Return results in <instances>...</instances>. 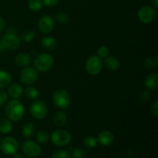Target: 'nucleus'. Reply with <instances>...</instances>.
<instances>
[{"instance_id":"41","label":"nucleus","mask_w":158,"mask_h":158,"mask_svg":"<svg viewBox=\"0 0 158 158\" xmlns=\"http://www.w3.org/2000/svg\"><path fill=\"white\" fill-rule=\"evenodd\" d=\"M0 142H1V137H0Z\"/></svg>"},{"instance_id":"19","label":"nucleus","mask_w":158,"mask_h":158,"mask_svg":"<svg viewBox=\"0 0 158 158\" xmlns=\"http://www.w3.org/2000/svg\"><path fill=\"white\" fill-rule=\"evenodd\" d=\"M53 122L56 126L61 127L66 125L67 122V116L63 111H58L53 117Z\"/></svg>"},{"instance_id":"2","label":"nucleus","mask_w":158,"mask_h":158,"mask_svg":"<svg viewBox=\"0 0 158 158\" xmlns=\"http://www.w3.org/2000/svg\"><path fill=\"white\" fill-rule=\"evenodd\" d=\"M54 59L48 53H42L37 56L34 60V66L37 71L45 73L53 66Z\"/></svg>"},{"instance_id":"20","label":"nucleus","mask_w":158,"mask_h":158,"mask_svg":"<svg viewBox=\"0 0 158 158\" xmlns=\"http://www.w3.org/2000/svg\"><path fill=\"white\" fill-rule=\"evenodd\" d=\"M13 125L9 120L5 118L0 119V133L3 134H8L12 132Z\"/></svg>"},{"instance_id":"3","label":"nucleus","mask_w":158,"mask_h":158,"mask_svg":"<svg viewBox=\"0 0 158 158\" xmlns=\"http://www.w3.org/2000/svg\"><path fill=\"white\" fill-rule=\"evenodd\" d=\"M52 102L53 104L59 109H66L70 104V95L66 89H58L53 93Z\"/></svg>"},{"instance_id":"40","label":"nucleus","mask_w":158,"mask_h":158,"mask_svg":"<svg viewBox=\"0 0 158 158\" xmlns=\"http://www.w3.org/2000/svg\"><path fill=\"white\" fill-rule=\"evenodd\" d=\"M5 49H6V47H5L4 44L2 43V40L0 41V51H4Z\"/></svg>"},{"instance_id":"26","label":"nucleus","mask_w":158,"mask_h":158,"mask_svg":"<svg viewBox=\"0 0 158 158\" xmlns=\"http://www.w3.org/2000/svg\"><path fill=\"white\" fill-rule=\"evenodd\" d=\"M49 138V134L45 131H40L36 134V140L40 143H46Z\"/></svg>"},{"instance_id":"6","label":"nucleus","mask_w":158,"mask_h":158,"mask_svg":"<svg viewBox=\"0 0 158 158\" xmlns=\"http://www.w3.org/2000/svg\"><path fill=\"white\" fill-rule=\"evenodd\" d=\"M19 78L23 84L29 86L36 81L38 79V73L35 68L26 66L20 73Z\"/></svg>"},{"instance_id":"22","label":"nucleus","mask_w":158,"mask_h":158,"mask_svg":"<svg viewBox=\"0 0 158 158\" xmlns=\"http://www.w3.org/2000/svg\"><path fill=\"white\" fill-rule=\"evenodd\" d=\"M35 126L32 123H27L23 126L22 133H23V135L26 138H29V137H32L33 136L34 133H35Z\"/></svg>"},{"instance_id":"38","label":"nucleus","mask_w":158,"mask_h":158,"mask_svg":"<svg viewBox=\"0 0 158 158\" xmlns=\"http://www.w3.org/2000/svg\"><path fill=\"white\" fill-rule=\"evenodd\" d=\"M13 158H24V156H23V154L21 153H15L13 154Z\"/></svg>"},{"instance_id":"8","label":"nucleus","mask_w":158,"mask_h":158,"mask_svg":"<svg viewBox=\"0 0 158 158\" xmlns=\"http://www.w3.org/2000/svg\"><path fill=\"white\" fill-rule=\"evenodd\" d=\"M0 149L6 155H13L19 149L18 141L13 137H6L0 142Z\"/></svg>"},{"instance_id":"18","label":"nucleus","mask_w":158,"mask_h":158,"mask_svg":"<svg viewBox=\"0 0 158 158\" xmlns=\"http://www.w3.org/2000/svg\"><path fill=\"white\" fill-rule=\"evenodd\" d=\"M12 82V76L6 70H0V89L8 87Z\"/></svg>"},{"instance_id":"12","label":"nucleus","mask_w":158,"mask_h":158,"mask_svg":"<svg viewBox=\"0 0 158 158\" xmlns=\"http://www.w3.org/2000/svg\"><path fill=\"white\" fill-rule=\"evenodd\" d=\"M2 42L4 44L6 49H10V50H16L21 45L20 39L16 35H15L14 33H11V32L6 34L2 37Z\"/></svg>"},{"instance_id":"35","label":"nucleus","mask_w":158,"mask_h":158,"mask_svg":"<svg viewBox=\"0 0 158 158\" xmlns=\"http://www.w3.org/2000/svg\"><path fill=\"white\" fill-rule=\"evenodd\" d=\"M59 2V0H43V6L47 7H54Z\"/></svg>"},{"instance_id":"39","label":"nucleus","mask_w":158,"mask_h":158,"mask_svg":"<svg viewBox=\"0 0 158 158\" xmlns=\"http://www.w3.org/2000/svg\"><path fill=\"white\" fill-rule=\"evenodd\" d=\"M152 5L153 6L152 7L155 8V9H157L158 7V0H153L152 1Z\"/></svg>"},{"instance_id":"11","label":"nucleus","mask_w":158,"mask_h":158,"mask_svg":"<svg viewBox=\"0 0 158 158\" xmlns=\"http://www.w3.org/2000/svg\"><path fill=\"white\" fill-rule=\"evenodd\" d=\"M54 26H55V21H54L53 18L50 15H43L39 20V30L42 34H44V35L49 34L53 30Z\"/></svg>"},{"instance_id":"21","label":"nucleus","mask_w":158,"mask_h":158,"mask_svg":"<svg viewBox=\"0 0 158 158\" xmlns=\"http://www.w3.org/2000/svg\"><path fill=\"white\" fill-rule=\"evenodd\" d=\"M41 44L46 49H53L56 46V40L52 36H45L42 39Z\"/></svg>"},{"instance_id":"23","label":"nucleus","mask_w":158,"mask_h":158,"mask_svg":"<svg viewBox=\"0 0 158 158\" xmlns=\"http://www.w3.org/2000/svg\"><path fill=\"white\" fill-rule=\"evenodd\" d=\"M25 95H26V97L29 100H35L39 98V97H40V93H39L38 89L36 88L33 87V86H29L25 90Z\"/></svg>"},{"instance_id":"29","label":"nucleus","mask_w":158,"mask_h":158,"mask_svg":"<svg viewBox=\"0 0 158 158\" xmlns=\"http://www.w3.org/2000/svg\"><path fill=\"white\" fill-rule=\"evenodd\" d=\"M35 32L32 30H27L22 35V40L24 43H30L35 38Z\"/></svg>"},{"instance_id":"36","label":"nucleus","mask_w":158,"mask_h":158,"mask_svg":"<svg viewBox=\"0 0 158 158\" xmlns=\"http://www.w3.org/2000/svg\"><path fill=\"white\" fill-rule=\"evenodd\" d=\"M152 114L155 117H157L158 116V100H156L154 102V105L152 106Z\"/></svg>"},{"instance_id":"34","label":"nucleus","mask_w":158,"mask_h":158,"mask_svg":"<svg viewBox=\"0 0 158 158\" xmlns=\"http://www.w3.org/2000/svg\"><path fill=\"white\" fill-rule=\"evenodd\" d=\"M150 97H151V94L148 90H143L140 92V95H139V99L142 102H146L149 100Z\"/></svg>"},{"instance_id":"14","label":"nucleus","mask_w":158,"mask_h":158,"mask_svg":"<svg viewBox=\"0 0 158 158\" xmlns=\"http://www.w3.org/2000/svg\"><path fill=\"white\" fill-rule=\"evenodd\" d=\"M145 86L150 90H155L158 87V75L157 73H151L144 80Z\"/></svg>"},{"instance_id":"32","label":"nucleus","mask_w":158,"mask_h":158,"mask_svg":"<svg viewBox=\"0 0 158 158\" xmlns=\"http://www.w3.org/2000/svg\"><path fill=\"white\" fill-rule=\"evenodd\" d=\"M9 99V95L6 91L0 89V106L6 104Z\"/></svg>"},{"instance_id":"33","label":"nucleus","mask_w":158,"mask_h":158,"mask_svg":"<svg viewBox=\"0 0 158 158\" xmlns=\"http://www.w3.org/2000/svg\"><path fill=\"white\" fill-rule=\"evenodd\" d=\"M155 64L156 63L155 62H154V60L151 58L146 59V60H144V62H143V66H144V67L148 69H153V68L155 66Z\"/></svg>"},{"instance_id":"1","label":"nucleus","mask_w":158,"mask_h":158,"mask_svg":"<svg viewBox=\"0 0 158 158\" xmlns=\"http://www.w3.org/2000/svg\"><path fill=\"white\" fill-rule=\"evenodd\" d=\"M5 114L7 118L11 121H19L24 116V106L17 99H12V100L6 103Z\"/></svg>"},{"instance_id":"28","label":"nucleus","mask_w":158,"mask_h":158,"mask_svg":"<svg viewBox=\"0 0 158 158\" xmlns=\"http://www.w3.org/2000/svg\"><path fill=\"white\" fill-rule=\"evenodd\" d=\"M55 19L57 23L62 25L66 24L69 22V16H68L67 14L63 13V12H59V13H57L56 15Z\"/></svg>"},{"instance_id":"17","label":"nucleus","mask_w":158,"mask_h":158,"mask_svg":"<svg viewBox=\"0 0 158 158\" xmlns=\"http://www.w3.org/2000/svg\"><path fill=\"white\" fill-rule=\"evenodd\" d=\"M104 65L109 70L116 71L120 67V61L114 56H107L104 60Z\"/></svg>"},{"instance_id":"31","label":"nucleus","mask_w":158,"mask_h":158,"mask_svg":"<svg viewBox=\"0 0 158 158\" xmlns=\"http://www.w3.org/2000/svg\"><path fill=\"white\" fill-rule=\"evenodd\" d=\"M98 56L100 58H106L109 55V49L106 46H100L98 49Z\"/></svg>"},{"instance_id":"16","label":"nucleus","mask_w":158,"mask_h":158,"mask_svg":"<svg viewBox=\"0 0 158 158\" xmlns=\"http://www.w3.org/2000/svg\"><path fill=\"white\" fill-rule=\"evenodd\" d=\"M31 56L26 52H21L19 53L15 57V64L19 67L25 68L29 66L31 63Z\"/></svg>"},{"instance_id":"5","label":"nucleus","mask_w":158,"mask_h":158,"mask_svg":"<svg viewBox=\"0 0 158 158\" xmlns=\"http://www.w3.org/2000/svg\"><path fill=\"white\" fill-rule=\"evenodd\" d=\"M29 112L34 118L37 120H43L47 115V106L43 101L37 100L31 104Z\"/></svg>"},{"instance_id":"7","label":"nucleus","mask_w":158,"mask_h":158,"mask_svg":"<svg viewBox=\"0 0 158 158\" xmlns=\"http://www.w3.org/2000/svg\"><path fill=\"white\" fill-rule=\"evenodd\" d=\"M102 67H103V61L98 56H93L86 60V69L89 75H97L101 71Z\"/></svg>"},{"instance_id":"15","label":"nucleus","mask_w":158,"mask_h":158,"mask_svg":"<svg viewBox=\"0 0 158 158\" xmlns=\"http://www.w3.org/2000/svg\"><path fill=\"white\" fill-rule=\"evenodd\" d=\"M23 92V89L22 85L19 83H15L10 85L8 89V95L10 96L12 99H17L18 100L22 96Z\"/></svg>"},{"instance_id":"24","label":"nucleus","mask_w":158,"mask_h":158,"mask_svg":"<svg viewBox=\"0 0 158 158\" xmlns=\"http://www.w3.org/2000/svg\"><path fill=\"white\" fill-rule=\"evenodd\" d=\"M28 5L31 10L34 12H38L43 6V0H29Z\"/></svg>"},{"instance_id":"10","label":"nucleus","mask_w":158,"mask_h":158,"mask_svg":"<svg viewBox=\"0 0 158 158\" xmlns=\"http://www.w3.org/2000/svg\"><path fill=\"white\" fill-rule=\"evenodd\" d=\"M139 20L145 24L152 23L156 17V11L154 7L151 6H144L140 8L137 13Z\"/></svg>"},{"instance_id":"27","label":"nucleus","mask_w":158,"mask_h":158,"mask_svg":"<svg viewBox=\"0 0 158 158\" xmlns=\"http://www.w3.org/2000/svg\"><path fill=\"white\" fill-rule=\"evenodd\" d=\"M52 158H71V154L68 151L64 149H60L56 151L52 154Z\"/></svg>"},{"instance_id":"30","label":"nucleus","mask_w":158,"mask_h":158,"mask_svg":"<svg viewBox=\"0 0 158 158\" xmlns=\"http://www.w3.org/2000/svg\"><path fill=\"white\" fill-rule=\"evenodd\" d=\"M86 152L81 148H77L73 151V157L74 158H84Z\"/></svg>"},{"instance_id":"37","label":"nucleus","mask_w":158,"mask_h":158,"mask_svg":"<svg viewBox=\"0 0 158 158\" xmlns=\"http://www.w3.org/2000/svg\"><path fill=\"white\" fill-rule=\"evenodd\" d=\"M5 23H5V20L3 19L2 17H0V32H1V31H2V29H4Z\"/></svg>"},{"instance_id":"9","label":"nucleus","mask_w":158,"mask_h":158,"mask_svg":"<svg viewBox=\"0 0 158 158\" xmlns=\"http://www.w3.org/2000/svg\"><path fill=\"white\" fill-rule=\"evenodd\" d=\"M22 150L25 155L29 157L35 158L39 157L41 154V148L36 142L27 140L22 145Z\"/></svg>"},{"instance_id":"13","label":"nucleus","mask_w":158,"mask_h":158,"mask_svg":"<svg viewBox=\"0 0 158 158\" xmlns=\"http://www.w3.org/2000/svg\"><path fill=\"white\" fill-rule=\"evenodd\" d=\"M114 141V135L111 131H103L99 134L97 142L103 146H110Z\"/></svg>"},{"instance_id":"25","label":"nucleus","mask_w":158,"mask_h":158,"mask_svg":"<svg viewBox=\"0 0 158 158\" xmlns=\"http://www.w3.org/2000/svg\"><path fill=\"white\" fill-rule=\"evenodd\" d=\"M83 145L87 149H93L97 145V140L94 137H86L83 140Z\"/></svg>"},{"instance_id":"4","label":"nucleus","mask_w":158,"mask_h":158,"mask_svg":"<svg viewBox=\"0 0 158 158\" xmlns=\"http://www.w3.org/2000/svg\"><path fill=\"white\" fill-rule=\"evenodd\" d=\"M51 141L57 147H65L71 141V134L65 130H56L51 134Z\"/></svg>"}]
</instances>
